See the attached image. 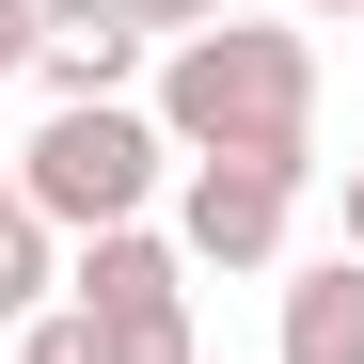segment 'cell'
I'll use <instances>...</instances> for the list:
<instances>
[{
    "label": "cell",
    "instance_id": "1",
    "mask_svg": "<svg viewBox=\"0 0 364 364\" xmlns=\"http://www.w3.org/2000/svg\"><path fill=\"white\" fill-rule=\"evenodd\" d=\"M143 127L174 159H301L317 174V48L269 32V16H206V32H174Z\"/></svg>",
    "mask_w": 364,
    "mask_h": 364
},
{
    "label": "cell",
    "instance_id": "2",
    "mask_svg": "<svg viewBox=\"0 0 364 364\" xmlns=\"http://www.w3.org/2000/svg\"><path fill=\"white\" fill-rule=\"evenodd\" d=\"M159 159H174V143L143 127V111H127V95H95V111H48V127L0 159V191H16L48 237H111V222H143Z\"/></svg>",
    "mask_w": 364,
    "mask_h": 364
},
{
    "label": "cell",
    "instance_id": "3",
    "mask_svg": "<svg viewBox=\"0 0 364 364\" xmlns=\"http://www.w3.org/2000/svg\"><path fill=\"white\" fill-rule=\"evenodd\" d=\"M301 222V159H191L174 191V269H269Z\"/></svg>",
    "mask_w": 364,
    "mask_h": 364
},
{
    "label": "cell",
    "instance_id": "4",
    "mask_svg": "<svg viewBox=\"0 0 364 364\" xmlns=\"http://www.w3.org/2000/svg\"><path fill=\"white\" fill-rule=\"evenodd\" d=\"M127 64H143V32L111 16V0H32V80H48V111L127 95Z\"/></svg>",
    "mask_w": 364,
    "mask_h": 364
},
{
    "label": "cell",
    "instance_id": "5",
    "mask_svg": "<svg viewBox=\"0 0 364 364\" xmlns=\"http://www.w3.org/2000/svg\"><path fill=\"white\" fill-rule=\"evenodd\" d=\"M64 301H80V317H159V301H191V269H174V237H143V222H111V237H80V269H64Z\"/></svg>",
    "mask_w": 364,
    "mask_h": 364
},
{
    "label": "cell",
    "instance_id": "6",
    "mask_svg": "<svg viewBox=\"0 0 364 364\" xmlns=\"http://www.w3.org/2000/svg\"><path fill=\"white\" fill-rule=\"evenodd\" d=\"M269 364H364V269L317 254V269H285V348Z\"/></svg>",
    "mask_w": 364,
    "mask_h": 364
},
{
    "label": "cell",
    "instance_id": "7",
    "mask_svg": "<svg viewBox=\"0 0 364 364\" xmlns=\"http://www.w3.org/2000/svg\"><path fill=\"white\" fill-rule=\"evenodd\" d=\"M48 285H64L48 222H32V206H0V333H16V317H48Z\"/></svg>",
    "mask_w": 364,
    "mask_h": 364
},
{
    "label": "cell",
    "instance_id": "8",
    "mask_svg": "<svg viewBox=\"0 0 364 364\" xmlns=\"http://www.w3.org/2000/svg\"><path fill=\"white\" fill-rule=\"evenodd\" d=\"M95 333H111V364H206V348H191V301H159V317H95Z\"/></svg>",
    "mask_w": 364,
    "mask_h": 364
},
{
    "label": "cell",
    "instance_id": "9",
    "mask_svg": "<svg viewBox=\"0 0 364 364\" xmlns=\"http://www.w3.org/2000/svg\"><path fill=\"white\" fill-rule=\"evenodd\" d=\"M16 364H111V333L80 317V301H48V317H16Z\"/></svg>",
    "mask_w": 364,
    "mask_h": 364
},
{
    "label": "cell",
    "instance_id": "10",
    "mask_svg": "<svg viewBox=\"0 0 364 364\" xmlns=\"http://www.w3.org/2000/svg\"><path fill=\"white\" fill-rule=\"evenodd\" d=\"M111 16H127L143 48H174V32H206V16H237V0H111Z\"/></svg>",
    "mask_w": 364,
    "mask_h": 364
},
{
    "label": "cell",
    "instance_id": "11",
    "mask_svg": "<svg viewBox=\"0 0 364 364\" xmlns=\"http://www.w3.org/2000/svg\"><path fill=\"white\" fill-rule=\"evenodd\" d=\"M333 254L364 269V159H348V206H333Z\"/></svg>",
    "mask_w": 364,
    "mask_h": 364
},
{
    "label": "cell",
    "instance_id": "12",
    "mask_svg": "<svg viewBox=\"0 0 364 364\" xmlns=\"http://www.w3.org/2000/svg\"><path fill=\"white\" fill-rule=\"evenodd\" d=\"M32 64V0H0V80H16Z\"/></svg>",
    "mask_w": 364,
    "mask_h": 364
},
{
    "label": "cell",
    "instance_id": "13",
    "mask_svg": "<svg viewBox=\"0 0 364 364\" xmlns=\"http://www.w3.org/2000/svg\"><path fill=\"white\" fill-rule=\"evenodd\" d=\"M301 16H364V0H301Z\"/></svg>",
    "mask_w": 364,
    "mask_h": 364
},
{
    "label": "cell",
    "instance_id": "14",
    "mask_svg": "<svg viewBox=\"0 0 364 364\" xmlns=\"http://www.w3.org/2000/svg\"><path fill=\"white\" fill-rule=\"evenodd\" d=\"M0 206H16V191H0Z\"/></svg>",
    "mask_w": 364,
    "mask_h": 364
}]
</instances>
